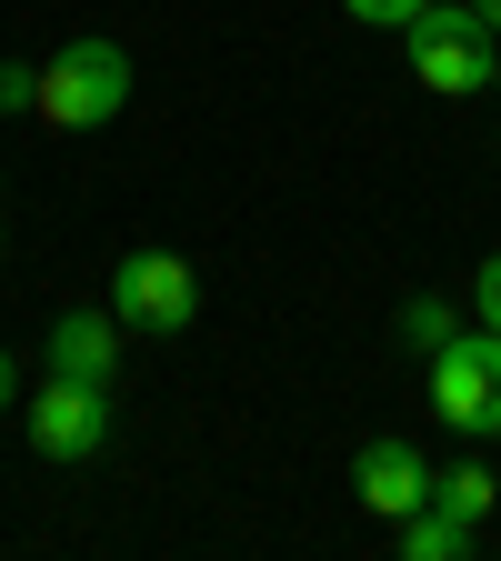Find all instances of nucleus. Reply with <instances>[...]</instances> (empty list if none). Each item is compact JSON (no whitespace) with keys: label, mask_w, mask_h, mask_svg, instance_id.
<instances>
[{"label":"nucleus","mask_w":501,"mask_h":561,"mask_svg":"<svg viewBox=\"0 0 501 561\" xmlns=\"http://www.w3.org/2000/svg\"><path fill=\"white\" fill-rule=\"evenodd\" d=\"M50 130H101V121H121L130 111V50L121 41H101V31H81V41H60L50 60H41V101H31Z\"/></svg>","instance_id":"nucleus-1"},{"label":"nucleus","mask_w":501,"mask_h":561,"mask_svg":"<svg viewBox=\"0 0 501 561\" xmlns=\"http://www.w3.org/2000/svg\"><path fill=\"white\" fill-rule=\"evenodd\" d=\"M401 50H411V81L442 91V101L491 91V70H501V31L471 11V0H432V11L401 31Z\"/></svg>","instance_id":"nucleus-2"},{"label":"nucleus","mask_w":501,"mask_h":561,"mask_svg":"<svg viewBox=\"0 0 501 561\" xmlns=\"http://www.w3.org/2000/svg\"><path fill=\"white\" fill-rule=\"evenodd\" d=\"M111 311L121 331H151V341H181L201 321V271L181 251H121L111 261Z\"/></svg>","instance_id":"nucleus-3"},{"label":"nucleus","mask_w":501,"mask_h":561,"mask_svg":"<svg viewBox=\"0 0 501 561\" xmlns=\"http://www.w3.org/2000/svg\"><path fill=\"white\" fill-rule=\"evenodd\" d=\"M21 432L41 461H101L111 451V381H70V371H41V391L21 401Z\"/></svg>","instance_id":"nucleus-4"},{"label":"nucleus","mask_w":501,"mask_h":561,"mask_svg":"<svg viewBox=\"0 0 501 561\" xmlns=\"http://www.w3.org/2000/svg\"><path fill=\"white\" fill-rule=\"evenodd\" d=\"M432 411L462 442H501V331H452L432 351Z\"/></svg>","instance_id":"nucleus-5"},{"label":"nucleus","mask_w":501,"mask_h":561,"mask_svg":"<svg viewBox=\"0 0 501 561\" xmlns=\"http://www.w3.org/2000/svg\"><path fill=\"white\" fill-rule=\"evenodd\" d=\"M351 491H362V512H382V522H411L421 502H432V461H421L411 442H362L351 451Z\"/></svg>","instance_id":"nucleus-6"},{"label":"nucleus","mask_w":501,"mask_h":561,"mask_svg":"<svg viewBox=\"0 0 501 561\" xmlns=\"http://www.w3.org/2000/svg\"><path fill=\"white\" fill-rule=\"evenodd\" d=\"M41 371H70V381H111L121 371V311H60L50 341H41Z\"/></svg>","instance_id":"nucleus-7"},{"label":"nucleus","mask_w":501,"mask_h":561,"mask_svg":"<svg viewBox=\"0 0 501 561\" xmlns=\"http://www.w3.org/2000/svg\"><path fill=\"white\" fill-rule=\"evenodd\" d=\"M391 531H401V561H462L481 522H462V512H442V502H421V512L391 522Z\"/></svg>","instance_id":"nucleus-8"},{"label":"nucleus","mask_w":501,"mask_h":561,"mask_svg":"<svg viewBox=\"0 0 501 561\" xmlns=\"http://www.w3.org/2000/svg\"><path fill=\"white\" fill-rule=\"evenodd\" d=\"M432 502L462 512V522H491L501 512V471L491 461H452V471H432Z\"/></svg>","instance_id":"nucleus-9"},{"label":"nucleus","mask_w":501,"mask_h":561,"mask_svg":"<svg viewBox=\"0 0 501 561\" xmlns=\"http://www.w3.org/2000/svg\"><path fill=\"white\" fill-rule=\"evenodd\" d=\"M452 331H462V311H452V301H432V291H421V301H401V351H421V362H432Z\"/></svg>","instance_id":"nucleus-10"},{"label":"nucleus","mask_w":501,"mask_h":561,"mask_svg":"<svg viewBox=\"0 0 501 561\" xmlns=\"http://www.w3.org/2000/svg\"><path fill=\"white\" fill-rule=\"evenodd\" d=\"M341 11L362 21V31H411L421 11H432V0H341Z\"/></svg>","instance_id":"nucleus-11"},{"label":"nucleus","mask_w":501,"mask_h":561,"mask_svg":"<svg viewBox=\"0 0 501 561\" xmlns=\"http://www.w3.org/2000/svg\"><path fill=\"white\" fill-rule=\"evenodd\" d=\"M41 101V60H0V111H31Z\"/></svg>","instance_id":"nucleus-12"},{"label":"nucleus","mask_w":501,"mask_h":561,"mask_svg":"<svg viewBox=\"0 0 501 561\" xmlns=\"http://www.w3.org/2000/svg\"><path fill=\"white\" fill-rule=\"evenodd\" d=\"M471 321H481V331H501V251H491V261H481V280H471Z\"/></svg>","instance_id":"nucleus-13"},{"label":"nucleus","mask_w":501,"mask_h":561,"mask_svg":"<svg viewBox=\"0 0 501 561\" xmlns=\"http://www.w3.org/2000/svg\"><path fill=\"white\" fill-rule=\"evenodd\" d=\"M21 401V371H11V351H0V411H11Z\"/></svg>","instance_id":"nucleus-14"},{"label":"nucleus","mask_w":501,"mask_h":561,"mask_svg":"<svg viewBox=\"0 0 501 561\" xmlns=\"http://www.w3.org/2000/svg\"><path fill=\"white\" fill-rule=\"evenodd\" d=\"M471 11H481V21H491V31H501V0H471Z\"/></svg>","instance_id":"nucleus-15"},{"label":"nucleus","mask_w":501,"mask_h":561,"mask_svg":"<svg viewBox=\"0 0 501 561\" xmlns=\"http://www.w3.org/2000/svg\"><path fill=\"white\" fill-rule=\"evenodd\" d=\"M0 251H11V231H0Z\"/></svg>","instance_id":"nucleus-16"},{"label":"nucleus","mask_w":501,"mask_h":561,"mask_svg":"<svg viewBox=\"0 0 501 561\" xmlns=\"http://www.w3.org/2000/svg\"><path fill=\"white\" fill-rule=\"evenodd\" d=\"M491 91H501V70H491Z\"/></svg>","instance_id":"nucleus-17"}]
</instances>
